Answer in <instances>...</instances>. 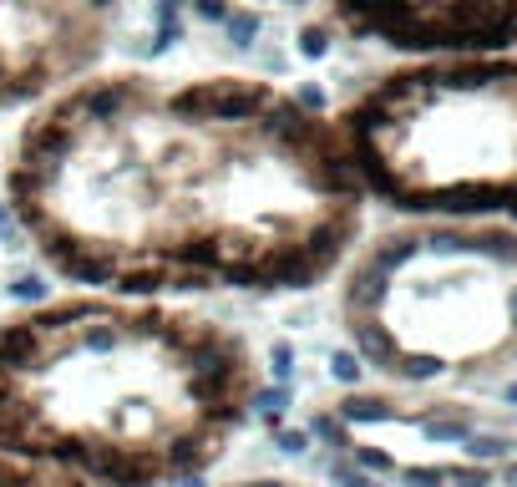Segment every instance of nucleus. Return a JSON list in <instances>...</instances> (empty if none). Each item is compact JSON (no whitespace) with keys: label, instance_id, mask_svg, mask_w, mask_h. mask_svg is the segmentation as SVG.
<instances>
[{"label":"nucleus","instance_id":"7","mask_svg":"<svg viewBox=\"0 0 517 487\" xmlns=\"http://www.w3.org/2000/svg\"><path fill=\"white\" fill-rule=\"evenodd\" d=\"M188 11L193 16H204V21H213V26H223V21L234 16V0H188Z\"/></svg>","mask_w":517,"mask_h":487},{"label":"nucleus","instance_id":"1","mask_svg":"<svg viewBox=\"0 0 517 487\" xmlns=\"http://www.w3.org/2000/svg\"><path fill=\"white\" fill-rule=\"evenodd\" d=\"M5 193L62 280L188 305L325 290L371 229L335 117L244 71H92L21 127Z\"/></svg>","mask_w":517,"mask_h":487},{"label":"nucleus","instance_id":"2","mask_svg":"<svg viewBox=\"0 0 517 487\" xmlns=\"http://www.w3.org/2000/svg\"><path fill=\"white\" fill-rule=\"evenodd\" d=\"M259 350L188 299L81 290L0 325V457L71 487H193L249 432Z\"/></svg>","mask_w":517,"mask_h":487},{"label":"nucleus","instance_id":"6","mask_svg":"<svg viewBox=\"0 0 517 487\" xmlns=\"http://www.w3.org/2000/svg\"><path fill=\"white\" fill-rule=\"evenodd\" d=\"M223 31H229V41H234V46H254V36H259V16H254V11H238V5H234V16L223 21Z\"/></svg>","mask_w":517,"mask_h":487},{"label":"nucleus","instance_id":"3","mask_svg":"<svg viewBox=\"0 0 517 487\" xmlns=\"http://www.w3.org/2000/svg\"><path fill=\"white\" fill-rule=\"evenodd\" d=\"M329 284L340 340L391 391L517 376V223L380 219Z\"/></svg>","mask_w":517,"mask_h":487},{"label":"nucleus","instance_id":"4","mask_svg":"<svg viewBox=\"0 0 517 487\" xmlns=\"http://www.w3.org/2000/svg\"><path fill=\"white\" fill-rule=\"evenodd\" d=\"M329 117L380 219L517 223V51L396 56Z\"/></svg>","mask_w":517,"mask_h":487},{"label":"nucleus","instance_id":"5","mask_svg":"<svg viewBox=\"0 0 517 487\" xmlns=\"http://www.w3.org/2000/svg\"><path fill=\"white\" fill-rule=\"evenodd\" d=\"M320 21L340 36L386 46L396 56L421 51H517V0H314Z\"/></svg>","mask_w":517,"mask_h":487}]
</instances>
